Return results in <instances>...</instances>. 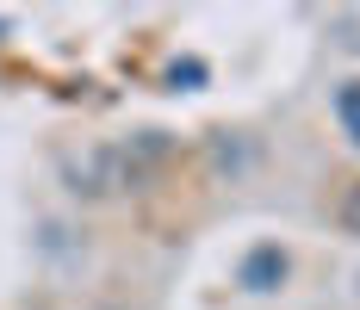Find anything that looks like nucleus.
Listing matches in <instances>:
<instances>
[{
  "mask_svg": "<svg viewBox=\"0 0 360 310\" xmlns=\"http://www.w3.org/2000/svg\"><path fill=\"white\" fill-rule=\"evenodd\" d=\"M292 273V248L286 242H255L249 254L236 261V285L243 292H255V298H267V292H280Z\"/></svg>",
  "mask_w": 360,
  "mask_h": 310,
  "instance_id": "1",
  "label": "nucleus"
},
{
  "mask_svg": "<svg viewBox=\"0 0 360 310\" xmlns=\"http://www.w3.org/2000/svg\"><path fill=\"white\" fill-rule=\"evenodd\" d=\"M335 124H342V137L360 149V75L335 81Z\"/></svg>",
  "mask_w": 360,
  "mask_h": 310,
  "instance_id": "2",
  "label": "nucleus"
},
{
  "mask_svg": "<svg viewBox=\"0 0 360 310\" xmlns=\"http://www.w3.org/2000/svg\"><path fill=\"white\" fill-rule=\"evenodd\" d=\"M335 217H342V230H348V236H360V186L342 193V211H335Z\"/></svg>",
  "mask_w": 360,
  "mask_h": 310,
  "instance_id": "3",
  "label": "nucleus"
},
{
  "mask_svg": "<svg viewBox=\"0 0 360 310\" xmlns=\"http://www.w3.org/2000/svg\"><path fill=\"white\" fill-rule=\"evenodd\" d=\"M168 81H174V87H180V81H205V69H199V63H174V69H168Z\"/></svg>",
  "mask_w": 360,
  "mask_h": 310,
  "instance_id": "4",
  "label": "nucleus"
}]
</instances>
